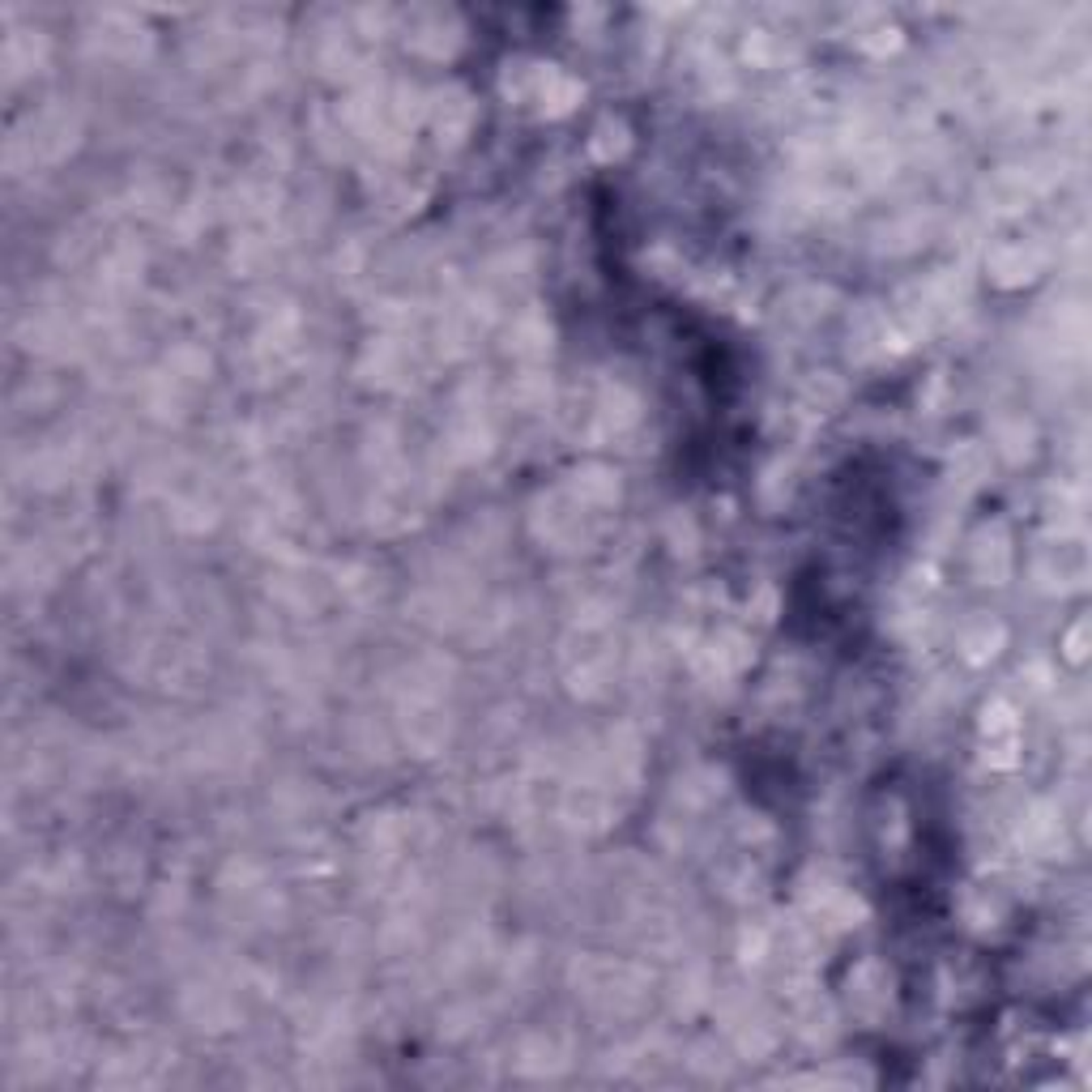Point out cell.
Masks as SVG:
<instances>
[{"mask_svg": "<svg viewBox=\"0 0 1092 1092\" xmlns=\"http://www.w3.org/2000/svg\"><path fill=\"white\" fill-rule=\"evenodd\" d=\"M999 644H1002V628H999V623H990V619H981V623H978V636H973V632L964 636V649H969V658H973V661L994 658V653H999Z\"/></svg>", "mask_w": 1092, "mask_h": 1092, "instance_id": "obj_1", "label": "cell"}, {"mask_svg": "<svg viewBox=\"0 0 1092 1092\" xmlns=\"http://www.w3.org/2000/svg\"><path fill=\"white\" fill-rule=\"evenodd\" d=\"M978 564L986 568L990 564V542L981 538V546H978ZM1002 576H1007V550H1002V538H994V568H990V585H999Z\"/></svg>", "mask_w": 1092, "mask_h": 1092, "instance_id": "obj_2", "label": "cell"}]
</instances>
